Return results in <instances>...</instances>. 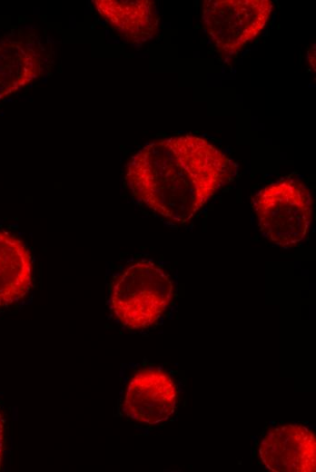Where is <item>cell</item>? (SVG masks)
<instances>
[{"instance_id":"1","label":"cell","mask_w":316,"mask_h":472,"mask_svg":"<svg viewBox=\"0 0 316 472\" xmlns=\"http://www.w3.org/2000/svg\"><path fill=\"white\" fill-rule=\"evenodd\" d=\"M236 164L207 140L184 134L153 141L126 166L132 194L163 218L183 224L235 175Z\"/></svg>"},{"instance_id":"2","label":"cell","mask_w":316,"mask_h":472,"mask_svg":"<svg viewBox=\"0 0 316 472\" xmlns=\"http://www.w3.org/2000/svg\"><path fill=\"white\" fill-rule=\"evenodd\" d=\"M173 293L170 277L149 261L127 267L113 285L110 308L118 321L130 329L153 325L164 313Z\"/></svg>"},{"instance_id":"3","label":"cell","mask_w":316,"mask_h":472,"mask_svg":"<svg viewBox=\"0 0 316 472\" xmlns=\"http://www.w3.org/2000/svg\"><path fill=\"white\" fill-rule=\"evenodd\" d=\"M252 202L260 231L272 243L291 248L305 239L313 201L302 182L285 178L270 183L257 192Z\"/></svg>"},{"instance_id":"4","label":"cell","mask_w":316,"mask_h":472,"mask_svg":"<svg viewBox=\"0 0 316 472\" xmlns=\"http://www.w3.org/2000/svg\"><path fill=\"white\" fill-rule=\"evenodd\" d=\"M272 9L269 0H206L202 20L213 46L228 59L262 33Z\"/></svg>"},{"instance_id":"5","label":"cell","mask_w":316,"mask_h":472,"mask_svg":"<svg viewBox=\"0 0 316 472\" xmlns=\"http://www.w3.org/2000/svg\"><path fill=\"white\" fill-rule=\"evenodd\" d=\"M176 400V388L172 378L159 369H145L131 379L123 409L133 420L154 425L173 413Z\"/></svg>"},{"instance_id":"6","label":"cell","mask_w":316,"mask_h":472,"mask_svg":"<svg viewBox=\"0 0 316 472\" xmlns=\"http://www.w3.org/2000/svg\"><path fill=\"white\" fill-rule=\"evenodd\" d=\"M316 442L313 433L301 425L273 428L263 438L259 454L274 472L315 471Z\"/></svg>"},{"instance_id":"7","label":"cell","mask_w":316,"mask_h":472,"mask_svg":"<svg viewBox=\"0 0 316 472\" xmlns=\"http://www.w3.org/2000/svg\"><path fill=\"white\" fill-rule=\"evenodd\" d=\"M94 5L113 29L130 43L147 42L158 32L159 16L152 1L97 0Z\"/></svg>"},{"instance_id":"8","label":"cell","mask_w":316,"mask_h":472,"mask_svg":"<svg viewBox=\"0 0 316 472\" xmlns=\"http://www.w3.org/2000/svg\"><path fill=\"white\" fill-rule=\"evenodd\" d=\"M33 282V261L25 244L16 236L0 231V307L24 299Z\"/></svg>"},{"instance_id":"9","label":"cell","mask_w":316,"mask_h":472,"mask_svg":"<svg viewBox=\"0 0 316 472\" xmlns=\"http://www.w3.org/2000/svg\"><path fill=\"white\" fill-rule=\"evenodd\" d=\"M5 421L0 412V470L2 467L4 451H5Z\"/></svg>"}]
</instances>
